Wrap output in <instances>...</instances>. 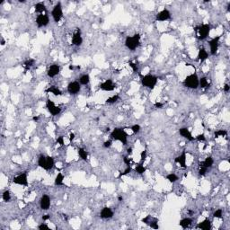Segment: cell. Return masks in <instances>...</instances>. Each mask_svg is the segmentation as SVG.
Listing matches in <instances>:
<instances>
[{
	"instance_id": "21",
	"label": "cell",
	"mask_w": 230,
	"mask_h": 230,
	"mask_svg": "<svg viewBox=\"0 0 230 230\" xmlns=\"http://www.w3.org/2000/svg\"><path fill=\"white\" fill-rule=\"evenodd\" d=\"M179 134L184 138L185 139L189 140V141H194L195 140V138L193 136L192 132L190 131V130L186 127H183V128H180L179 129Z\"/></svg>"
},
{
	"instance_id": "49",
	"label": "cell",
	"mask_w": 230,
	"mask_h": 230,
	"mask_svg": "<svg viewBox=\"0 0 230 230\" xmlns=\"http://www.w3.org/2000/svg\"><path fill=\"white\" fill-rule=\"evenodd\" d=\"M154 106H155V108H157V109H162V108L164 107V103L157 102V103L154 104Z\"/></svg>"
},
{
	"instance_id": "16",
	"label": "cell",
	"mask_w": 230,
	"mask_h": 230,
	"mask_svg": "<svg viewBox=\"0 0 230 230\" xmlns=\"http://www.w3.org/2000/svg\"><path fill=\"white\" fill-rule=\"evenodd\" d=\"M72 44L74 46L79 47L83 44V37H82V32L79 28H76V31L74 32L72 36Z\"/></svg>"
},
{
	"instance_id": "15",
	"label": "cell",
	"mask_w": 230,
	"mask_h": 230,
	"mask_svg": "<svg viewBox=\"0 0 230 230\" xmlns=\"http://www.w3.org/2000/svg\"><path fill=\"white\" fill-rule=\"evenodd\" d=\"M171 17H172L171 12L168 9L165 8L156 14V21L157 22H166V21L170 20Z\"/></svg>"
},
{
	"instance_id": "38",
	"label": "cell",
	"mask_w": 230,
	"mask_h": 230,
	"mask_svg": "<svg viewBox=\"0 0 230 230\" xmlns=\"http://www.w3.org/2000/svg\"><path fill=\"white\" fill-rule=\"evenodd\" d=\"M212 216H213V218H215V219H220V220L223 219V210H222V209H218V210H216V211L213 212Z\"/></svg>"
},
{
	"instance_id": "8",
	"label": "cell",
	"mask_w": 230,
	"mask_h": 230,
	"mask_svg": "<svg viewBox=\"0 0 230 230\" xmlns=\"http://www.w3.org/2000/svg\"><path fill=\"white\" fill-rule=\"evenodd\" d=\"M13 183L14 184L17 185H21V186H24L27 187L29 185V182H28V174L27 172H22L21 174H19L18 175L14 176L13 178Z\"/></svg>"
},
{
	"instance_id": "30",
	"label": "cell",
	"mask_w": 230,
	"mask_h": 230,
	"mask_svg": "<svg viewBox=\"0 0 230 230\" xmlns=\"http://www.w3.org/2000/svg\"><path fill=\"white\" fill-rule=\"evenodd\" d=\"M77 154L79 156V157L83 160V161H88V152L84 148H79L77 149Z\"/></svg>"
},
{
	"instance_id": "1",
	"label": "cell",
	"mask_w": 230,
	"mask_h": 230,
	"mask_svg": "<svg viewBox=\"0 0 230 230\" xmlns=\"http://www.w3.org/2000/svg\"><path fill=\"white\" fill-rule=\"evenodd\" d=\"M38 166L45 171H49L55 166V160L52 157L47 155H40L38 157Z\"/></svg>"
},
{
	"instance_id": "7",
	"label": "cell",
	"mask_w": 230,
	"mask_h": 230,
	"mask_svg": "<svg viewBox=\"0 0 230 230\" xmlns=\"http://www.w3.org/2000/svg\"><path fill=\"white\" fill-rule=\"evenodd\" d=\"M51 16L53 18V21L58 23V22H60V20L63 18V9H62V4L60 2L57 3L52 10H51Z\"/></svg>"
},
{
	"instance_id": "20",
	"label": "cell",
	"mask_w": 230,
	"mask_h": 230,
	"mask_svg": "<svg viewBox=\"0 0 230 230\" xmlns=\"http://www.w3.org/2000/svg\"><path fill=\"white\" fill-rule=\"evenodd\" d=\"M114 216V212L110 207H103L100 211V218L103 220H110Z\"/></svg>"
},
{
	"instance_id": "41",
	"label": "cell",
	"mask_w": 230,
	"mask_h": 230,
	"mask_svg": "<svg viewBox=\"0 0 230 230\" xmlns=\"http://www.w3.org/2000/svg\"><path fill=\"white\" fill-rule=\"evenodd\" d=\"M208 170H209V169H207L206 167H204V166H199V175H200L201 176L206 175Z\"/></svg>"
},
{
	"instance_id": "2",
	"label": "cell",
	"mask_w": 230,
	"mask_h": 230,
	"mask_svg": "<svg viewBox=\"0 0 230 230\" xmlns=\"http://www.w3.org/2000/svg\"><path fill=\"white\" fill-rule=\"evenodd\" d=\"M111 139L121 142L123 146L128 144V134L122 128H114L110 134Z\"/></svg>"
},
{
	"instance_id": "14",
	"label": "cell",
	"mask_w": 230,
	"mask_h": 230,
	"mask_svg": "<svg viewBox=\"0 0 230 230\" xmlns=\"http://www.w3.org/2000/svg\"><path fill=\"white\" fill-rule=\"evenodd\" d=\"M99 88L103 91H105V92H112L115 90L116 88V85L115 83L112 81V79L111 78H108L106 80H104L103 82H102L99 85Z\"/></svg>"
},
{
	"instance_id": "42",
	"label": "cell",
	"mask_w": 230,
	"mask_h": 230,
	"mask_svg": "<svg viewBox=\"0 0 230 230\" xmlns=\"http://www.w3.org/2000/svg\"><path fill=\"white\" fill-rule=\"evenodd\" d=\"M195 140H198L200 142H204L206 141V137H205V134L204 133H202V134H199L195 137Z\"/></svg>"
},
{
	"instance_id": "43",
	"label": "cell",
	"mask_w": 230,
	"mask_h": 230,
	"mask_svg": "<svg viewBox=\"0 0 230 230\" xmlns=\"http://www.w3.org/2000/svg\"><path fill=\"white\" fill-rule=\"evenodd\" d=\"M56 143L57 144H58L59 146H64V144H65V140H64V137L63 136H58V138H57V139H56Z\"/></svg>"
},
{
	"instance_id": "34",
	"label": "cell",
	"mask_w": 230,
	"mask_h": 230,
	"mask_svg": "<svg viewBox=\"0 0 230 230\" xmlns=\"http://www.w3.org/2000/svg\"><path fill=\"white\" fill-rule=\"evenodd\" d=\"M146 171H147V168L144 166V165L142 164V163H139V164H138L136 166H135V172L138 174V175H143V174H145L146 173Z\"/></svg>"
},
{
	"instance_id": "17",
	"label": "cell",
	"mask_w": 230,
	"mask_h": 230,
	"mask_svg": "<svg viewBox=\"0 0 230 230\" xmlns=\"http://www.w3.org/2000/svg\"><path fill=\"white\" fill-rule=\"evenodd\" d=\"M51 205L50 197L48 194H43L40 200V207L41 211H48L49 210Z\"/></svg>"
},
{
	"instance_id": "50",
	"label": "cell",
	"mask_w": 230,
	"mask_h": 230,
	"mask_svg": "<svg viewBox=\"0 0 230 230\" xmlns=\"http://www.w3.org/2000/svg\"><path fill=\"white\" fill-rule=\"evenodd\" d=\"M223 91L225 92V93H229L230 91V86L229 84H226L224 86H223Z\"/></svg>"
},
{
	"instance_id": "47",
	"label": "cell",
	"mask_w": 230,
	"mask_h": 230,
	"mask_svg": "<svg viewBox=\"0 0 230 230\" xmlns=\"http://www.w3.org/2000/svg\"><path fill=\"white\" fill-rule=\"evenodd\" d=\"M38 229L40 230H49V227L46 224V223H40L39 226H38Z\"/></svg>"
},
{
	"instance_id": "19",
	"label": "cell",
	"mask_w": 230,
	"mask_h": 230,
	"mask_svg": "<svg viewBox=\"0 0 230 230\" xmlns=\"http://www.w3.org/2000/svg\"><path fill=\"white\" fill-rule=\"evenodd\" d=\"M175 163L180 165V166L184 169L187 168V156H186V152L183 151L179 156H177L175 158Z\"/></svg>"
},
{
	"instance_id": "51",
	"label": "cell",
	"mask_w": 230,
	"mask_h": 230,
	"mask_svg": "<svg viewBox=\"0 0 230 230\" xmlns=\"http://www.w3.org/2000/svg\"><path fill=\"white\" fill-rule=\"evenodd\" d=\"M75 138H76L75 133H70V134H69V141H70V142H72V141L75 139Z\"/></svg>"
},
{
	"instance_id": "32",
	"label": "cell",
	"mask_w": 230,
	"mask_h": 230,
	"mask_svg": "<svg viewBox=\"0 0 230 230\" xmlns=\"http://www.w3.org/2000/svg\"><path fill=\"white\" fill-rule=\"evenodd\" d=\"M35 64V59L34 58H29L27 59L24 63H23V67H24V70L27 71L29 69H31Z\"/></svg>"
},
{
	"instance_id": "40",
	"label": "cell",
	"mask_w": 230,
	"mask_h": 230,
	"mask_svg": "<svg viewBox=\"0 0 230 230\" xmlns=\"http://www.w3.org/2000/svg\"><path fill=\"white\" fill-rule=\"evenodd\" d=\"M130 130H131V131H132L134 134H138V133L140 132L141 127H140V125H139V124H134V125H132V126L130 127Z\"/></svg>"
},
{
	"instance_id": "6",
	"label": "cell",
	"mask_w": 230,
	"mask_h": 230,
	"mask_svg": "<svg viewBox=\"0 0 230 230\" xmlns=\"http://www.w3.org/2000/svg\"><path fill=\"white\" fill-rule=\"evenodd\" d=\"M199 80H200V77L198 76L197 73H193V74L188 75L184 78L183 84L185 87H187L189 89L196 90L199 88Z\"/></svg>"
},
{
	"instance_id": "3",
	"label": "cell",
	"mask_w": 230,
	"mask_h": 230,
	"mask_svg": "<svg viewBox=\"0 0 230 230\" xmlns=\"http://www.w3.org/2000/svg\"><path fill=\"white\" fill-rule=\"evenodd\" d=\"M140 40H141V36L139 33H135L134 35L131 36H127L125 39V47L131 50L134 51L135 49H137L139 45H140Z\"/></svg>"
},
{
	"instance_id": "44",
	"label": "cell",
	"mask_w": 230,
	"mask_h": 230,
	"mask_svg": "<svg viewBox=\"0 0 230 230\" xmlns=\"http://www.w3.org/2000/svg\"><path fill=\"white\" fill-rule=\"evenodd\" d=\"M103 148H110L112 146V139H108V140L104 141L103 144Z\"/></svg>"
},
{
	"instance_id": "39",
	"label": "cell",
	"mask_w": 230,
	"mask_h": 230,
	"mask_svg": "<svg viewBox=\"0 0 230 230\" xmlns=\"http://www.w3.org/2000/svg\"><path fill=\"white\" fill-rule=\"evenodd\" d=\"M131 171H132L131 166H128L126 167V169H125L123 172H121V173H120V175H119L118 178L120 179V178H121L122 176H125V175H128V174H130Z\"/></svg>"
},
{
	"instance_id": "22",
	"label": "cell",
	"mask_w": 230,
	"mask_h": 230,
	"mask_svg": "<svg viewBox=\"0 0 230 230\" xmlns=\"http://www.w3.org/2000/svg\"><path fill=\"white\" fill-rule=\"evenodd\" d=\"M209 58V52L204 49V48H201L198 51V55H197V61L202 64L203 62H205L207 59Z\"/></svg>"
},
{
	"instance_id": "9",
	"label": "cell",
	"mask_w": 230,
	"mask_h": 230,
	"mask_svg": "<svg viewBox=\"0 0 230 230\" xmlns=\"http://www.w3.org/2000/svg\"><path fill=\"white\" fill-rule=\"evenodd\" d=\"M46 108L49 111V112L50 113V115L53 117L58 116L61 112V108L49 99L47 100V102H46Z\"/></svg>"
},
{
	"instance_id": "52",
	"label": "cell",
	"mask_w": 230,
	"mask_h": 230,
	"mask_svg": "<svg viewBox=\"0 0 230 230\" xmlns=\"http://www.w3.org/2000/svg\"><path fill=\"white\" fill-rule=\"evenodd\" d=\"M49 219H50V216H49V215H48V214H47V215H43V216H42V220H43V221L49 220Z\"/></svg>"
},
{
	"instance_id": "57",
	"label": "cell",
	"mask_w": 230,
	"mask_h": 230,
	"mask_svg": "<svg viewBox=\"0 0 230 230\" xmlns=\"http://www.w3.org/2000/svg\"><path fill=\"white\" fill-rule=\"evenodd\" d=\"M1 45H4V40H2V43H1Z\"/></svg>"
},
{
	"instance_id": "45",
	"label": "cell",
	"mask_w": 230,
	"mask_h": 230,
	"mask_svg": "<svg viewBox=\"0 0 230 230\" xmlns=\"http://www.w3.org/2000/svg\"><path fill=\"white\" fill-rule=\"evenodd\" d=\"M129 66L132 68V70H133V72H134V73L139 72V68H138L137 64H135V63H133V62H129Z\"/></svg>"
},
{
	"instance_id": "13",
	"label": "cell",
	"mask_w": 230,
	"mask_h": 230,
	"mask_svg": "<svg viewBox=\"0 0 230 230\" xmlns=\"http://www.w3.org/2000/svg\"><path fill=\"white\" fill-rule=\"evenodd\" d=\"M67 93L71 95H76L81 91V85L78 81H72L67 86Z\"/></svg>"
},
{
	"instance_id": "10",
	"label": "cell",
	"mask_w": 230,
	"mask_h": 230,
	"mask_svg": "<svg viewBox=\"0 0 230 230\" xmlns=\"http://www.w3.org/2000/svg\"><path fill=\"white\" fill-rule=\"evenodd\" d=\"M221 36H216L209 40V46H210V52L211 56H215L219 50L220 47V41Z\"/></svg>"
},
{
	"instance_id": "48",
	"label": "cell",
	"mask_w": 230,
	"mask_h": 230,
	"mask_svg": "<svg viewBox=\"0 0 230 230\" xmlns=\"http://www.w3.org/2000/svg\"><path fill=\"white\" fill-rule=\"evenodd\" d=\"M123 162H124V164L128 166H130V159L129 158V157H124V158H123Z\"/></svg>"
},
{
	"instance_id": "46",
	"label": "cell",
	"mask_w": 230,
	"mask_h": 230,
	"mask_svg": "<svg viewBox=\"0 0 230 230\" xmlns=\"http://www.w3.org/2000/svg\"><path fill=\"white\" fill-rule=\"evenodd\" d=\"M148 157V153H147V150H143L141 153H140V160H141V163H143L146 158Z\"/></svg>"
},
{
	"instance_id": "18",
	"label": "cell",
	"mask_w": 230,
	"mask_h": 230,
	"mask_svg": "<svg viewBox=\"0 0 230 230\" xmlns=\"http://www.w3.org/2000/svg\"><path fill=\"white\" fill-rule=\"evenodd\" d=\"M60 73V66L58 64H51L47 70V76L49 78H53L57 76Z\"/></svg>"
},
{
	"instance_id": "24",
	"label": "cell",
	"mask_w": 230,
	"mask_h": 230,
	"mask_svg": "<svg viewBox=\"0 0 230 230\" xmlns=\"http://www.w3.org/2000/svg\"><path fill=\"white\" fill-rule=\"evenodd\" d=\"M34 13H38V14H41V13H47V7L46 5L41 3V2H39L37 4H34Z\"/></svg>"
},
{
	"instance_id": "12",
	"label": "cell",
	"mask_w": 230,
	"mask_h": 230,
	"mask_svg": "<svg viewBox=\"0 0 230 230\" xmlns=\"http://www.w3.org/2000/svg\"><path fill=\"white\" fill-rule=\"evenodd\" d=\"M35 23L37 25L38 28H43L46 27L49 23V17L47 13H41V14H38L36 16V20H35Z\"/></svg>"
},
{
	"instance_id": "37",
	"label": "cell",
	"mask_w": 230,
	"mask_h": 230,
	"mask_svg": "<svg viewBox=\"0 0 230 230\" xmlns=\"http://www.w3.org/2000/svg\"><path fill=\"white\" fill-rule=\"evenodd\" d=\"M228 135V131L226 130H218L214 132L215 138H220V137H226Z\"/></svg>"
},
{
	"instance_id": "56",
	"label": "cell",
	"mask_w": 230,
	"mask_h": 230,
	"mask_svg": "<svg viewBox=\"0 0 230 230\" xmlns=\"http://www.w3.org/2000/svg\"><path fill=\"white\" fill-rule=\"evenodd\" d=\"M19 2H20V3H25L24 0H19Z\"/></svg>"
},
{
	"instance_id": "26",
	"label": "cell",
	"mask_w": 230,
	"mask_h": 230,
	"mask_svg": "<svg viewBox=\"0 0 230 230\" xmlns=\"http://www.w3.org/2000/svg\"><path fill=\"white\" fill-rule=\"evenodd\" d=\"M214 164V159L212 157H207L202 162L200 163V166H202L204 167H206L207 169H210L213 166Z\"/></svg>"
},
{
	"instance_id": "53",
	"label": "cell",
	"mask_w": 230,
	"mask_h": 230,
	"mask_svg": "<svg viewBox=\"0 0 230 230\" xmlns=\"http://www.w3.org/2000/svg\"><path fill=\"white\" fill-rule=\"evenodd\" d=\"M127 153H128V155H129V156H131V155H132V153H133V149H132V148H128V149H127Z\"/></svg>"
},
{
	"instance_id": "54",
	"label": "cell",
	"mask_w": 230,
	"mask_h": 230,
	"mask_svg": "<svg viewBox=\"0 0 230 230\" xmlns=\"http://www.w3.org/2000/svg\"><path fill=\"white\" fill-rule=\"evenodd\" d=\"M32 120H33L34 121H38V120H39V116H34V117L32 118Z\"/></svg>"
},
{
	"instance_id": "55",
	"label": "cell",
	"mask_w": 230,
	"mask_h": 230,
	"mask_svg": "<svg viewBox=\"0 0 230 230\" xmlns=\"http://www.w3.org/2000/svg\"><path fill=\"white\" fill-rule=\"evenodd\" d=\"M69 69H70V70H73V69H74V66H69Z\"/></svg>"
},
{
	"instance_id": "23",
	"label": "cell",
	"mask_w": 230,
	"mask_h": 230,
	"mask_svg": "<svg viewBox=\"0 0 230 230\" xmlns=\"http://www.w3.org/2000/svg\"><path fill=\"white\" fill-rule=\"evenodd\" d=\"M196 229L202 230H211L212 229V222H211V220L205 219L204 220H202V222H200L197 225Z\"/></svg>"
},
{
	"instance_id": "29",
	"label": "cell",
	"mask_w": 230,
	"mask_h": 230,
	"mask_svg": "<svg viewBox=\"0 0 230 230\" xmlns=\"http://www.w3.org/2000/svg\"><path fill=\"white\" fill-rule=\"evenodd\" d=\"M46 93H48V94L50 93V94H52L55 95V96H60V95H62L61 90H60L59 88H58L57 86H55V85L49 87V88L46 90Z\"/></svg>"
},
{
	"instance_id": "36",
	"label": "cell",
	"mask_w": 230,
	"mask_h": 230,
	"mask_svg": "<svg viewBox=\"0 0 230 230\" xmlns=\"http://www.w3.org/2000/svg\"><path fill=\"white\" fill-rule=\"evenodd\" d=\"M2 199H3V201H4V202H9L11 201V199H12L11 193H10L8 190L4 191V192L2 193Z\"/></svg>"
},
{
	"instance_id": "4",
	"label": "cell",
	"mask_w": 230,
	"mask_h": 230,
	"mask_svg": "<svg viewBox=\"0 0 230 230\" xmlns=\"http://www.w3.org/2000/svg\"><path fill=\"white\" fill-rule=\"evenodd\" d=\"M140 80H141L142 85L145 88L152 90L157 85L158 77L157 76H155V75H152V74H147L145 76L140 75Z\"/></svg>"
},
{
	"instance_id": "27",
	"label": "cell",
	"mask_w": 230,
	"mask_h": 230,
	"mask_svg": "<svg viewBox=\"0 0 230 230\" xmlns=\"http://www.w3.org/2000/svg\"><path fill=\"white\" fill-rule=\"evenodd\" d=\"M64 180H65L64 175L62 173H58L54 180V184L56 186H62L64 184Z\"/></svg>"
},
{
	"instance_id": "35",
	"label": "cell",
	"mask_w": 230,
	"mask_h": 230,
	"mask_svg": "<svg viewBox=\"0 0 230 230\" xmlns=\"http://www.w3.org/2000/svg\"><path fill=\"white\" fill-rule=\"evenodd\" d=\"M120 100V95L119 94H114V95H112L110 97H108L105 101V103L107 104H113L115 103H117L118 101Z\"/></svg>"
},
{
	"instance_id": "11",
	"label": "cell",
	"mask_w": 230,
	"mask_h": 230,
	"mask_svg": "<svg viewBox=\"0 0 230 230\" xmlns=\"http://www.w3.org/2000/svg\"><path fill=\"white\" fill-rule=\"evenodd\" d=\"M141 221L146 224L147 226L150 227L151 229H159V225H158V219L154 217V216H151V215H148L146 216L145 218H143L141 220Z\"/></svg>"
},
{
	"instance_id": "28",
	"label": "cell",
	"mask_w": 230,
	"mask_h": 230,
	"mask_svg": "<svg viewBox=\"0 0 230 230\" xmlns=\"http://www.w3.org/2000/svg\"><path fill=\"white\" fill-rule=\"evenodd\" d=\"M90 81H91V77H90L89 74H84V75H82V76L79 77V80H78V82L80 83L81 85H89Z\"/></svg>"
},
{
	"instance_id": "33",
	"label": "cell",
	"mask_w": 230,
	"mask_h": 230,
	"mask_svg": "<svg viewBox=\"0 0 230 230\" xmlns=\"http://www.w3.org/2000/svg\"><path fill=\"white\" fill-rule=\"evenodd\" d=\"M166 180H167L170 184H175V183L179 180V177H178L175 174L171 173V174L166 175Z\"/></svg>"
},
{
	"instance_id": "5",
	"label": "cell",
	"mask_w": 230,
	"mask_h": 230,
	"mask_svg": "<svg viewBox=\"0 0 230 230\" xmlns=\"http://www.w3.org/2000/svg\"><path fill=\"white\" fill-rule=\"evenodd\" d=\"M194 31H196L197 38L200 40H206L210 36L211 31V26L209 23H202V24L194 27Z\"/></svg>"
},
{
	"instance_id": "25",
	"label": "cell",
	"mask_w": 230,
	"mask_h": 230,
	"mask_svg": "<svg viewBox=\"0 0 230 230\" xmlns=\"http://www.w3.org/2000/svg\"><path fill=\"white\" fill-rule=\"evenodd\" d=\"M193 220L192 218H189V217H186V218H184L180 220L179 222V226L184 229H189L192 225H193Z\"/></svg>"
},
{
	"instance_id": "31",
	"label": "cell",
	"mask_w": 230,
	"mask_h": 230,
	"mask_svg": "<svg viewBox=\"0 0 230 230\" xmlns=\"http://www.w3.org/2000/svg\"><path fill=\"white\" fill-rule=\"evenodd\" d=\"M199 87H201L202 89H206V88L210 87V83H209V80L206 76H202V77L200 78Z\"/></svg>"
}]
</instances>
